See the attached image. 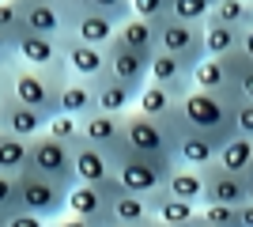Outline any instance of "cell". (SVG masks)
<instances>
[{
	"mask_svg": "<svg viewBox=\"0 0 253 227\" xmlns=\"http://www.w3.org/2000/svg\"><path fill=\"white\" fill-rule=\"evenodd\" d=\"M181 133V110L174 118H148V114H125V148L148 159H163L174 163V144Z\"/></svg>",
	"mask_w": 253,
	"mask_h": 227,
	"instance_id": "1",
	"label": "cell"
},
{
	"mask_svg": "<svg viewBox=\"0 0 253 227\" xmlns=\"http://www.w3.org/2000/svg\"><path fill=\"white\" fill-rule=\"evenodd\" d=\"M234 95H215V91H201V87H193L189 95L178 102L181 110V121L197 133H208L215 140H227L234 136Z\"/></svg>",
	"mask_w": 253,
	"mask_h": 227,
	"instance_id": "2",
	"label": "cell"
},
{
	"mask_svg": "<svg viewBox=\"0 0 253 227\" xmlns=\"http://www.w3.org/2000/svg\"><path fill=\"white\" fill-rule=\"evenodd\" d=\"M68 84V68H31V65H11V98H19L27 106L42 110L53 118L61 110V87Z\"/></svg>",
	"mask_w": 253,
	"mask_h": 227,
	"instance_id": "3",
	"label": "cell"
},
{
	"mask_svg": "<svg viewBox=\"0 0 253 227\" xmlns=\"http://www.w3.org/2000/svg\"><path fill=\"white\" fill-rule=\"evenodd\" d=\"M114 167H117V182L125 185L128 193H140V197H151L163 189L167 174L174 171V163H163V159H148V155H136V151L121 148L114 155Z\"/></svg>",
	"mask_w": 253,
	"mask_h": 227,
	"instance_id": "4",
	"label": "cell"
},
{
	"mask_svg": "<svg viewBox=\"0 0 253 227\" xmlns=\"http://www.w3.org/2000/svg\"><path fill=\"white\" fill-rule=\"evenodd\" d=\"M19 205L27 212H34V216H42V220L53 224L57 216L68 212V185L53 182V178H45V174L27 167L19 174Z\"/></svg>",
	"mask_w": 253,
	"mask_h": 227,
	"instance_id": "5",
	"label": "cell"
},
{
	"mask_svg": "<svg viewBox=\"0 0 253 227\" xmlns=\"http://www.w3.org/2000/svg\"><path fill=\"white\" fill-rule=\"evenodd\" d=\"M125 185L117 182V174L102 178V182H76L68 189V212L72 216H84V220H95V224H110V205L114 197L121 193Z\"/></svg>",
	"mask_w": 253,
	"mask_h": 227,
	"instance_id": "6",
	"label": "cell"
},
{
	"mask_svg": "<svg viewBox=\"0 0 253 227\" xmlns=\"http://www.w3.org/2000/svg\"><path fill=\"white\" fill-rule=\"evenodd\" d=\"M31 171L45 174V178H53V182H61L72 189L76 185V167H72V144L57 140V136H49V133H42V136H34L31 140V163H27Z\"/></svg>",
	"mask_w": 253,
	"mask_h": 227,
	"instance_id": "7",
	"label": "cell"
},
{
	"mask_svg": "<svg viewBox=\"0 0 253 227\" xmlns=\"http://www.w3.org/2000/svg\"><path fill=\"white\" fill-rule=\"evenodd\" d=\"M64 19H68V34L76 42H91V45H110L117 38V23L102 11H91L84 0H64Z\"/></svg>",
	"mask_w": 253,
	"mask_h": 227,
	"instance_id": "8",
	"label": "cell"
},
{
	"mask_svg": "<svg viewBox=\"0 0 253 227\" xmlns=\"http://www.w3.org/2000/svg\"><path fill=\"white\" fill-rule=\"evenodd\" d=\"M159 49L197 65L204 57V23H181L174 15L159 19Z\"/></svg>",
	"mask_w": 253,
	"mask_h": 227,
	"instance_id": "9",
	"label": "cell"
},
{
	"mask_svg": "<svg viewBox=\"0 0 253 227\" xmlns=\"http://www.w3.org/2000/svg\"><path fill=\"white\" fill-rule=\"evenodd\" d=\"M250 201V178L246 174H231L219 163L204 167V201L201 205H246Z\"/></svg>",
	"mask_w": 253,
	"mask_h": 227,
	"instance_id": "10",
	"label": "cell"
},
{
	"mask_svg": "<svg viewBox=\"0 0 253 227\" xmlns=\"http://www.w3.org/2000/svg\"><path fill=\"white\" fill-rule=\"evenodd\" d=\"M148 80L159 84V87H167L170 95L181 102V98L193 91V65L181 61V57H174V53H167V49H155V53H151Z\"/></svg>",
	"mask_w": 253,
	"mask_h": 227,
	"instance_id": "11",
	"label": "cell"
},
{
	"mask_svg": "<svg viewBox=\"0 0 253 227\" xmlns=\"http://www.w3.org/2000/svg\"><path fill=\"white\" fill-rule=\"evenodd\" d=\"M80 136L87 144L117 155L125 148V118L121 114H106V110H91L87 118H80Z\"/></svg>",
	"mask_w": 253,
	"mask_h": 227,
	"instance_id": "12",
	"label": "cell"
},
{
	"mask_svg": "<svg viewBox=\"0 0 253 227\" xmlns=\"http://www.w3.org/2000/svg\"><path fill=\"white\" fill-rule=\"evenodd\" d=\"M15 57H19V65H31V68H57L64 65V38L19 31L15 34Z\"/></svg>",
	"mask_w": 253,
	"mask_h": 227,
	"instance_id": "13",
	"label": "cell"
},
{
	"mask_svg": "<svg viewBox=\"0 0 253 227\" xmlns=\"http://www.w3.org/2000/svg\"><path fill=\"white\" fill-rule=\"evenodd\" d=\"M148 68H151V57L136 53V49H128V45H121V42L106 45V76L128 84L132 91H140V87L148 84Z\"/></svg>",
	"mask_w": 253,
	"mask_h": 227,
	"instance_id": "14",
	"label": "cell"
},
{
	"mask_svg": "<svg viewBox=\"0 0 253 227\" xmlns=\"http://www.w3.org/2000/svg\"><path fill=\"white\" fill-rule=\"evenodd\" d=\"M45 125H49V118H45L42 110H34V106H27V102H19V98H11V91L0 98V133H15V136L34 140V136L45 133Z\"/></svg>",
	"mask_w": 253,
	"mask_h": 227,
	"instance_id": "15",
	"label": "cell"
},
{
	"mask_svg": "<svg viewBox=\"0 0 253 227\" xmlns=\"http://www.w3.org/2000/svg\"><path fill=\"white\" fill-rule=\"evenodd\" d=\"M19 15H23V31L45 34V38H64L68 34L64 8L53 4V0H19Z\"/></svg>",
	"mask_w": 253,
	"mask_h": 227,
	"instance_id": "16",
	"label": "cell"
},
{
	"mask_svg": "<svg viewBox=\"0 0 253 227\" xmlns=\"http://www.w3.org/2000/svg\"><path fill=\"white\" fill-rule=\"evenodd\" d=\"M219 159V140L208 136V133H197L189 129L185 121H181V133H178V144H174V163H185V167H211V163Z\"/></svg>",
	"mask_w": 253,
	"mask_h": 227,
	"instance_id": "17",
	"label": "cell"
},
{
	"mask_svg": "<svg viewBox=\"0 0 253 227\" xmlns=\"http://www.w3.org/2000/svg\"><path fill=\"white\" fill-rule=\"evenodd\" d=\"M64 68L76 80H102L106 76V45L64 38Z\"/></svg>",
	"mask_w": 253,
	"mask_h": 227,
	"instance_id": "18",
	"label": "cell"
},
{
	"mask_svg": "<svg viewBox=\"0 0 253 227\" xmlns=\"http://www.w3.org/2000/svg\"><path fill=\"white\" fill-rule=\"evenodd\" d=\"M193 87L238 98V91H234V57H208L204 53L201 61L193 65Z\"/></svg>",
	"mask_w": 253,
	"mask_h": 227,
	"instance_id": "19",
	"label": "cell"
},
{
	"mask_svg": "<svg viewBox=\"0 0 253 227\" xmlns=\"http://www.w3.org/2000/svg\"><path fill=\"white\" fill-rule=\"evenodd\" d=\"M72 167H76V182H102L117 171L114 167V155L95 144H87L84 136L72 144Z\"/></svg>",
	"mask_w": 253,
	"mask_h": 227,
	"instance_id": "20",
	"label": "cell"
},
{
	"mask_svg": "<svg viewBox=\"0 0 253 227\" xmlns=\"http://www.w3.org/2000/svg\"><path fill=\"white\" fill-rule=\"evenodd\" d=\"M114 42L136 49V53L151 57L159 49V19H140V15H128L125 23H117V38Z\"/></svg>",
	"mask_w": 253,
	"mask_h": 227,
	"instance_id": "21",
	"label": "cell"
},
{
	"mask_svg": "<svg viewBox=\"0 0 253 227\" xmlns=\"http://www.w3.org/2000/svg\"><path fill=\"white\" fill-rule=\"evenodd\" d=\"M151 212H155V220H163V224H170V227H193L201 220V205L181 201V197L167 193V189L151 193Z\"/></svg>",
	"mask_w": 253,
	"mask_h": 227,
	"instance_id": "22",
	"label": "cell"
},
{
	"mask_svg": "<svg viewBox=\"0 0 253 227\" xmlns=\"http://www.w3.org/2000/svg\"><path fill=\"white\" fill-rule=\"evenodd\" d=\"M95 95H98V110H106V114H132L136 110V95L140 91H132L128 84H121V80H114V76H102V80H95Z\"/></svg>",
	"mask_w": 253,
	"mask_h": 227,
	"instance_id": "23",
	"label": "cell"
},
{
	"mask_svg": "<svg viewBox=\"0 0 253 227\" xmlns=\"http://www.w3.org/2000/svg\"><path fill=\"white\" fill-rule=\"evenodd\" d=\"M61 110L72 114V118H87L91 110H98L95 80H76V76H68V84L61 87Z\"/></svg>",
	"mask_w": 253,
	"mask_h": 227,
	"instance_id": "24",
	"label": "cell"
},
{
	"mask_svg": "<svg viewBox=\"0 0 253 227\" xmlns=\"http://www.w3.org/2000/svg\"><path fill=\"white\" fill-rule=\"evenodd\" d=\"M163 189H167V193H174V197H181V201L201 205V201H204V171L185 167V163H174V171L167 174Z\"/></svg>",
	"mask_w": 253,
	"mask_h": 227,
	"instance_id": "25",
	"label": "cell"
},
{
	"mask_svg": "<svg viewBox=\"0 0 253 227\" xmlns=\"http://www.w3.org/2000/svg\"><path fill=\"white\" fill-rule=\"evenodd\" d=\"M223 171L231 174H253V136H242V133H234L227 140L219 144V159H215Z\"/></svg>",
	"mask_w": 253,
	"mask_h": 227,
	"instance_id": "26",
	"label": "cell"
},
{
	"mask_svg": "<svg viewBox=\"0 0 253 227\" xmlns=\"http://www.w3.org/2000/svg\"><path fill=\"white\" fill-rule=\"evenodd\" d=\"M110 220H117V224L148 227L151 220H155V212H151V197H140V193L121 189V193L114 197V205H110Z\"/></svg>",
	"mask_w": 253,
	"mask_h": 227,
	"instance_id": "27",
	"label": "cell"
},
{
	"mask_svg": "<svg viewBox=\"0 0 253 227\" xmlns=\"http://www.w3.org/2000/svg\"><path fill=\"white\" fill-rule=\"evenodd\" d=\"M242 49V27L204 19V53L208 57H234Z\"/></svg>",
	"mask_w": 253,
	"mask_h": 227,
	"instance_id": "28",
	"label": "cell"
},
{
	"mask_svg": "<svg viewBox=\"0 0 253 227\" xmlns=\"http://www.w3.org/2000/svg\"><path fill=\"white\" fill-rule=\"evenodd\" d=\"M136 110L140 114H148V118H174L178 114V98L170 95L167 87H159V84H144L140 87V95H136Z\"/></svg>",
	"mask_w": 253,
	"mask_h": 227,
	"instance_id": "29",
	"label": "cell"
},
{
	"mask_svg": "<svg viewBox=\"0 0 253 227\" xmlns=\"http://www.w3.org/2000/svg\"><path fill=\"white\" fill-rule=\"evenodd\" d=\"M31 163V140L15 133H0V174H23Z\"/></svg>",
	"mask_w": 253,
	"mask_h": 227,
	"instance_id": "30",
	"label": "cell"
},
{
	"mask_svg": "<svg viewBox=\"0 0 253 227\" xmlns=\"http://www.w3.org/2000/svg\"><path fill=\"white\" fill-rule=\"evenodd\" d=\"M208 19L215 23H227V27H250V0H215Z\"/></svg>",
	"mask_w": 253,
	"mask_h": 227,
	"instance_id": "31",
	"label": "cell"
},
{
	"mask_svg": "<svg viewBox=\"0 0 253 227\" xmlns=\"http://www.w3.org/2000/svg\"><path fill=\"white\" fill-rule=\"evenodd\" d=\"M211 8H215V0H170L167 15H174L181 23H204L211 15Z\"/></svg>",
	"mask_w": 253,
	"mask_h": 227,
	"instance_id": "32",
	"label": "cell"
},
{
	"mask_svg": "<svg viewBox=\"0 0 253 227\" xmlns=\"http://www.w3.org/2000/svg\"><path fill=\"white\" fill-rule=\"evenodd\" d=\"M45 133H49V136H57V140H64V144H76V140H80V118H72V114L57 110V114L49 118V125H45Z\"/></svg>",
	"mask_w": 253,
	"mask_h": 227,
	"instance_id": "33",
	"label": "cell"
},
{
	"mask_svg": "<svg viewBox=\"0 0 253 227\" xmlns=\"http://www.w3.org/2000/svg\"><path fill=\"white\" fill-rule=\"evenodd\" d=\"M234 91L242 102H253V61L234 53Z\"/></svg>",
	"mask_w": 253,
	"mask_h": 227,
	"instance_id": "34",
	"label": "cell"
},
{
	"mask_svg": "<svg viewBox=\"0 0 253 227\" xmlns=\"http://www.w3.org/2000/svg\"><path fill=\"white\" fill-rule=\"evenodd\" d=\"M19 174H0V212L11 216V212H19Z\"/></svg>",
	"mask_w": 253,
	"mask_h": 227,
	"instance_id": "35",
	"label": "cell"
},
{
	"mask_svg": "<svg viewBox=\"0 0 253 227\" xmlns=\"http://www.w3.org/2000/svg\"><path fill=\"white\" fill-rule=\"evenodd\" d=\"M201 220L211 227H238V208L234 205H201Z\"/></svg>",
	"mask_w": 253,
	"mask_h": 227,
	"instance_id": "36",
	"label": "cell"
},
{
	"mask_svg": "<svg viewBox=\"0 0 253 227\" xmlns=\"http://www.w3.org/2000/svg\"><path fill=\"white\" fill-rule=\"evenodd\" d=\"M91 11H102V15H110L114 23H125L128 15H132V0H84Z\"/></svg>",
	"mask_w": 253,
	"mask_h": 227,
	"instance_id": "37",
	"label": "cell"
},
{
	"mask_svg": "<svg viewBox=\"0 0 253 227\" xmlns=\"http://www.w3.org/2000/svg\"><path fill=\"white\" fill-rule=\"evenodd\" d=\"M0 31H8V34H19L23 31L19 0H0Z\"/></svg>",
	"mask_w": 253,
	"mask_h": 227,
	"instance_id": "38",
	"label": "cell"
},
{
	"mask_svg": "<svg viewBox=\"0 0 253 227\" xmlns=\"http://www.w3.org/2000/svg\"><path fill=\"white\" fill-rule=\"evenodd\" d=\"M170 0H132V15L140 19H167Z\"/></svg>",
	"mask_w": 253,
	"mask_h": 227,
	"instance_id": "39",
	"label": "cell"
},
{
	"mask_svg": "<svg viewBox=\"0 0 253 227\" xmlns=\"http://www.w3.org/2000/svg\"><path fill=\"white\" fill-rule=\"evenodd\" d=\"M234 133L242 136H253V102H234Z\"/></svg>",
	"mask_w": 253,
	"mask_h": 227,
	"instance_id": "40",
	"label": "cell"
},
{
	"mask_svg": "<svg viewBox=\"0 0 253 227\" xmlns=\"http://www.w3.org/2000/svg\"><path fill=\"white\" fill-rule=\"evenodd\" d=\"M8 227H49V220L34 216V212H27V208H19V212H11L8 216Z\"/></svg>",
	"mask_w": 253,
	"mask_h": 227,
	"instance_id": "41",
	"label": "cell"
},
{
	"mask_svg": "<svg viewBox=\"0 0 253 227\" xmlns=\"http://www.w3.org/2000/svg\"><path fill=\"white\" fill-rule=\"evenodd\" d=\"M0 65H19V57H15V34L0 31Z\"/></svg>",
	"mask_w": 253,
	"mask_h": 227,
	"instance_id": "42",
	"label": "cell"
},
{
	"mask_svg": "<svg viewBox=\"0 0 253 227\" xmlns=\"http://www.w3.org/2000/svg\"><path fill=\"white\" fill-rule=\"evenodd\" d=\"M49 227H102V224H95V220H84V216H72V212H64V216H57Z\"/></svg>",
	"mask_w": 253,
	"mask_h": 227,
	"instance_id": "43",
	"label": "cell"
},
{
	"mask_svg": "<svg viewBox=\"0 0 253 227\" xmlns=\"http://www.w3.org/2000/svg\"><path fill=\"white\" fill-rule=\"evenodd\" d=\"M238 227H253V201L238 205Z\"/></svg>",
	"mask_w": 253,
	"mask_h": 227,
	"instance_id": "44",
	"label": "cell"
},
{
	"mask_svg": "<svg viewBox=\"0 0 253 227\" xmlns=\"http://www.w3.org/2000/svg\"><path fill=\"white\" fill-rule=\"evenodd\" d=\"M238 53L253 61V27H246V31H242V49H238Z\"/></svg>",
	"mask_w": 253,
	"mask_h": 227,
	"instance_id": "45",
	"label": "cell"
},
{
	"mask_svg": "<svg viewBox=\"0 0 253 227\" xmlns=\"http://www.w3.org/2000/svg\"><path fill=\"white\" fill-rule=\"evenodd\" d=\"M11 91V65H0V98Z\"/></svg>",
	"mask_w": 253,
	"mask_h": 227,
	"instance_id": "46",
	"label": "cell"
},
{
	"mask_svg": "<svg viewBox=\"0 0 253 227\" xmlns=\"http://www.w3.org/2000/svg\"><path fill=\"white\" fill-rule=\"evenodd\" d=\"M106 227H136V224H117V220H110Z\"/></svg>",
	"mask_w": 253,
	"mask_h": 227,
	"instance_id": "47",
	"label": "cell"
},
{
	"mask_svg": "<svg viewBox=\"0 0 253 227\" xmlns=\"http://www.w3.org/2000/svg\"><path fill=\"white\" fill-rule=\"evenodd\" d=\"M148 227H170V224H163V220H151V224Z\"/></svg>",
	"mask_w": 253,
	"mask_h": 227,
	"instance_id": "48",
	"label": "cell"
},
{
	"mask_svg": "<svg viewBox=\"0 0 253 227\" xmlns=\"http://www.w3.org/2000/svg\"><path fill=\"white\" fill-rule=\"evenodd\" d=\"M0 227H8V216H4V212H0Z\"/></svg>",
	"mask_w": 253,
	"mask_h": 227,
	"instance_id": "49",
	"label": "cell"
},
{
	"mask_svg": "<svg viewBox=\"0 0 253 227\" xmlns=\"http://www.w3.org/2000/svg\"><path fill=\"white\" fill-rule=\"evenodd\" d=\"M193 227H211V224H204V220H197V224H193Z\"/></svg>",
	"mask_w": 253,
	"mask_h": 227,
	"instance_id": "50",
	"label": "cell"
},
{
	"mask_svg": "<svg viewBox=\"0 0 253 227\" xmlns=\"http://www.w3.org/2000/svg\"><path fill=\"white\" fill-rule=\"evenodd\" d=\"M250 201H253V174H250Z\"/></svg>",
	"mask_w": 253,
	"mask_h": 227,
	"instance_id": "51",
	"label": "cell"
},
{
	"mask_svg": "<svg viewBox=\"0 0 253 227\" xmlns=\"http://www.w3.org/2000/svg\"><path fill=\"white\" fill-rule=\"evenodd\" d=\"M250 27H253V0H250Z\"/></svg>",
	"mask_w": 253,
	"mask_h": 227,
	"instance_id": "52",
	"label": "cell"
},
{
	"mask_svg": "<svg viewBox=\"0 0 253 227\" xmlns=\"http://www.w3.org/2000/svg\"><path fill=\"white\" fill-rule=\"evenodd\" d=\"M53 4H64V0H53Z\"/></svg>",
	"mask_w": 253,
	"mask_h": 227,
	"instance_id": "53",
	"label": "cell"
}]
</instances>
